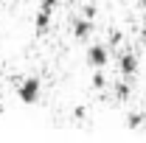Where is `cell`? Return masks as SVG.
<instances>
[{
    "instance_id": "cell-14",
    "label": "cell",
    "mask_w": 146,
    "mask_h": 143,
    "mask_svg": "<svg viewBox=\"0 0 146 143\" xmlns=\"http://www.w3.org/2000/svg\"><path fill=\"white\" fill-rule=\"evenodd\" d=\"M143 6H146V0H143Z\"/></svg>"
},
{
    "instance_id": "cell-2",
    "label": "cell",
    "mask_w": 146,
    "mask_h": 143,
    "mask_svg": "<svg viewBox=\"0 0 146 143\" xmlns=\"http://www.w3.org/2000/svg\"><path fill=\"white\" fill-rule=\"evenodd\" d=\"M118 70H121V76L127 81H132L138 76V70H141V56L135 51H121L118 54Z\"/></svg>"
},
{
    "instance_id": "cell-7",
    "label": "cell",
    "mask_w": 146,
    "mask_h": 143,
    "mask_svg": "<svg viewBox=\"0 0 146 143\" xmlns=\"http://www.w3.org/2000/svg\"><path fill=\"white\" fill-rule=\"evenodd\" d=\"M129 93H132V87H129V84H115V95H118V101H127Z\"/></svg>"
},
{
    "instance_id": "cell-10",
    "label": "cell",
    "mask_w": 146,
    "mask_h": 143,
    "mask_svg": "<svg viewBox=\"0 0 146 143\" xmlns=\"http://www.w3.org/2000/svg\"><path fill=\"white\" fill-rule=\"evenodd\" d=\"M121 39H124L121 34H112V36H110V42H112V45H121Z\"/></svg>"
},
{
    "instance_id": "cell-5",
    "label": "cell",
    "mask_w": 146,
    "mask_h": 143,
    "mask_svg": "<svg viewBox=\"0 0 146 143\" xmlns=\"http://www.w3.org/2000/svg\"><path fill=\"white\" fill-rule=\"evenodd\" d=\"M51 11H54V9L39 6V14H36V23H34V28H36V34H39V36L45 34V31H48V25H51Z\"/></svg>"
},
{
    "instance_id": "cell-11",
    "label": "cell",
    "mask_w": 146,
    "mask_h": 143,
    "mask_svg": "<svg viewBox=\"0 0 146 143\" xmlns=\"http://www.w3.org/2000/svg\"><path fill=\"white\" fill-rule=\"evenodd\" d=\"M42 6H45V9H54V6H56V0H42Z\"/></svg>"
},
{
    "instance_id": "cell-9",
    "label": "cell",
    "mask_w": 146,
    "mask_h": 143,
    "mask_svg": "<svg viewBox=\"0 0 146 143\" xmlns=\"http://www.w3.org/2000/svg\"><path fill=\"white\" fill-rule=\"evenodd\" d=\"M84 17H96V6H84Z\"/></svg>"
},
{
    "instance_id": "cell-8",
    "label": "cell",
    "mask_w": 146,
    "mask_h": 143,
    "mask_svg": "<svg viewBox=\"0 0 146 143\" xmlns=\"http://www.w3.org/2000/svg\"><path fill=\"white\" fill-rule=\"evenodd\" d=\"M127 126H129V129L141 126V112H129V115H127Z\"/></svg>"
},
{
    "instance_id": "cell-12",
    "label": "cell",
    "mask_w": 146,
    "mask_h": 143,
    "mask_svg": "<svg viewBox=\"0 0 146 143\" xmlns=\"http://www.w3.org/2000/svg\"><path fill=\"white\" fill-rule=\"evenodd\" d=\"M141 126H146V112H141Z\"/></svg>"
},
{
    "instance_id": "cell-3",
    "label": "cell",
    "mask_w": 146,
    "mask_h": 143,
    "mask_svg": "<svg viewBox=\"0 0 146 143\" xmlns=\"http://www.w3.org/2000/svg\"><path fill=\"white\" fill-rule=\"evenodd\" d=\"M84 59H87V65H90L93 70H96V68H107V62H110V51H107V45H90Z\"/></svg>"
},
{
    "instance_id": "cell-1",
    "label": "cell",
    "mask_w": 146,
    "mask_h": 143,
    "mask_svg": "<svg viewBox=\"0 0 146 143\" xmlns=\"http://www.w3.org/2000/svg\"><path fill=\"white\" fill-rule=\"evenodd\" d=\"M17 98L23 101V104H36L39 98H42V79L39 76H25L23 81H20L17 87Z\"/></svg>"
},
{
    "instance_id": "cell-4",
    "label": "cell",
    "mask_w": 146,
    "mask_h": 143,
    "mask_svg": "<svg viewBox=\"0 0 146 143\" xmlns=\"http://www.w3.org/2000/svg\"><path fill=\"white\" fill-rule=\"evenodd\" d=\"M90 34H93V20L90 17H82V20L73 23V36L76 39H87Z\"/></svg>"
},
{
    "instance_id": "cell-13",
    "label": "cell",
    "mask_w": 146,
    "mask_h": 143,
    "mask_svg": "<svg viewBox=\"0 0 146 143\" xmlns=\"http://www.w3.org/2000/svg\"><path fill=\"white\" fill-rule=\"evenodd\" d=\"M20 3H28V0H20Z\"/></svg>"
},
{
    "instance_id": "cell-6",
    "label": "cell",
    "mask_w": 146,
    "mask_h": 143,
    "mask_svg": "<svg viewBox=\"0 0 146 143\" xmlns=\"http://www.w3.org/2000/svg\"><path fill=\"white\" fill-rule=\"evenodd\" d=\"M93 87H107V76H104V68H96V73H93Z\"/></svg>"
}]
</instances>
